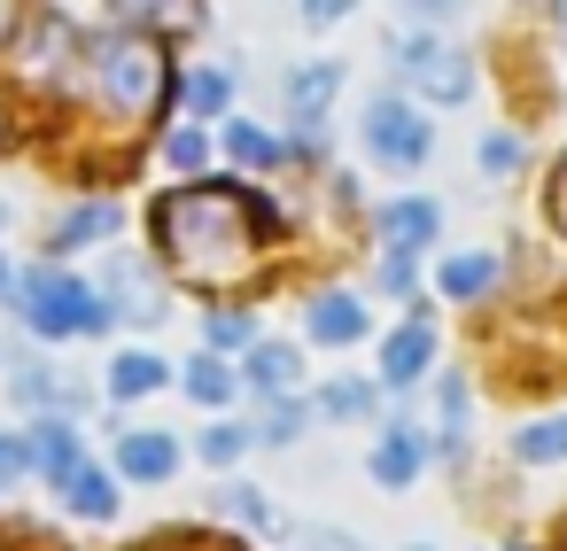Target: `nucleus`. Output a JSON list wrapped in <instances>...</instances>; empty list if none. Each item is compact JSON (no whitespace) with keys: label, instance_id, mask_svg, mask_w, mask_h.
<instances>
[{"label":"nucleus","instance_id":"10","mask_svg":"<svg viewBox=\"0 0 567 551\" xmlns=\"http://www.w3.org/2000/svg\"><path fill=\"white\" fill-rule=\"evenodd\" d=\"M435 226H443V210H435L427 195H404V202H389V210H381V241H389L396 257L427 249V241H435Z\"/></svg>","mask_w":567,"mask_h":551},{"label":"nucleus","instance_id":"36","mask_svg":"<svg viewBox=\"0 0 567 551\" xmlns=\"http://www.w3.org/2000/svg\"><path fill=\"white\" fill-rule=\"evenodd\" d=\"M17 40V0H0V48Z\"/></svg>","mask_w":567,"mask_h":551},{"label":"nucleus","instance_id":"40","mask_svg":"<svg viewBox=\"0 0 567 551\" xmlns=\"http://www.w3.org/2000/svg\"><path fill=\"white\" fill-rule=\"evenodd\" d=\"M0 141H9V117H0Z\"/></svg>","mask_w":567,"mask_h":551},{"label":"nucleus","instance_id":"21","mask_svg":"<svg viewBox=\"0 0 567 551\" xmlns=\"http://www.w3.org/2000/svg\"><path fill=\"white\" fill-rule=\"evenodd\" d=\"M179 94H187V110H195V117H218V110L234 102V79H226L218 63H203V71H187V79H179Z\"/></svg>","mask_w":567,"mask_h":551},{"label":"nucleus","instance_id":"22","mask_svg":"<svg viewBox=\"0 0 567 551\" xmlns=\"http://www.w3.org/2000/svg\"><path fill=\"white\" fill-rule=\"evenodd\" d=\"M373 404H381L373 381H327V388H319V412H327V419H373Z\"/></svg>","mask_w":567,"mask_h":551},{"label":"nucleus","instance_id":"24","mask_svg":"<svg viewBox=\"0 0 567 551\" xmlns=\"http://www.w3.org/2000/svg\"><path fill=\"white\" fill-rule=\"evenodd\" d=\"M203 334H210V350H257V319L249 311H210Z\"/></svg>","mask_w":567,"mask_h":551},{"label":"nucleus","instance_id":"18","mask_svg":"<svg viewBox=\"0 0 567 551\" xmlns=\"http://www.w3.org/2000/svg\"><path fill=\"white\" fill-rule=\"evenodd\" d=\"M63 505H71L79 520H117V481H110L102 466H79V474L63 481Z\"/></svg>","mask_w":567,"mask_h":551},{"label":"nucleus","instance_id":"12","mask_svg":"<svg viewBox=\"0 0 567 551\" xmlns=\"http://www.w3.org/2000/svg\"><path fill=\"white\" fill-rule=\"evenodd\" d=\"M420 466H427V435H420V427H389V435L373 443V481H381V489H412Z\"/></svg>","mask_w":567,"mask_h":551},{"label":"nucleus","instance_id":"29","mask_svg":"<svg viewBox=\"0 0 567 551\" xmlns=\"http://www.w3.org/2000/svg\"><path fill=\"white\" fill-rule=\"evenodd\" d=\"M32 474V435H0V489Z\"/></svg>","mask_w":567,"mask_h":551},{"label":"nucleus","instance_id":"25","mask_svg":"<svg viewBox=\"0 0 567 551\" xmlns=\"http://www.w3.org/2000/svg\"><path fill=\"white\" fill-rule=\"evenodd\" d=\"M528 466H544V458H567V419H536V427H520V443H513Z\"/></svg>","mask_w":567,"mask_h":551},{"label":"nucleus","instance_id":"28","mask_svg":"<svg viewBox=\"0 0 567 551\" xmlns=\"http://www.w3.org/2000/svg\"><path fill=\"white\" fill-rule=\"evenodd\" d=\"M303 419H311V412H303L296 396H272V412H265V427H257V435H265V443H296V427H303Z\"/></svg>","mask_w":567,"mask_h":551},{"label":"nucleus","instance_id":"20","mask_svg":"<svg viewBox=\"0 0 567 551\" xmlns=\"http://www.w3.org/2000/svg\"><path fill=\"white\" fill-rule=\"evenodd\" d=\"M226 156H234L241 171H272V164H280V141H272L265 125H249V117H234V125H226Z\"/></svg>","mask_w":567,"mask_h":551},{"label":"nucleus","instance_id":"30","mask_svg":"<svg viewBox=\"0 0 567 551\" xmlns=\"http://www.w3.org/2000/svg\"><path fill=\"white\" fill-rule=\"evenodd\" d=\"M172 9H187V0H110L117 24H156V17H172Z\"/></svg>","mask_w":567,"mask_h":551},{"label":"nucleus","instance_id":"31","mask_svg":"<svg viewBox=\"0 0 567 551\" xmlns=\"http://www.w3.org/2000/svg\"><path fill=\"white\" fill-rule=\"evenodd\" d=\"M218 505H226L234 520H265V497H257V489H218Z\"/></svg>","mask_w":567,"mask_h":551},{"label":"nucleus","instance_id":"16","mask_svg":"<svg viewBox=\"0 0 567 551\" xmlns=\"http://www.w3.org/2000/svg\"><path fill=\"white\" fill-rule=\"evenodd\" d=\"M179 388H187L195 404H234V396H241V373L226 365V350H203V357H187Z\"/></svg>","mask_w":567,"mask_h":551},{"label":"nucleus","instance_id":"23","mask_svg":"<svg viewBox=\"0 0 567 551\" xmlns=\"http://www.w3.org/2000/svg\"><path fill=\"white\" fill-rule=\"evenodd\" d=\"M164 164H172V171H203V164H210L203 125H172V133H164Z\"/></svg>","mask_w":567,"mask_h":551},{"label":"nucleus","instance_id":"1","mask_svg":"<svg viewBox=\"0 0 567 551\" xmlns=\"http://www.w3.org/2000/svg\"><path fill=\"white\" fill-rule=\"evenodd\" d=\"M265 241H280V210L257 187H179L156 202V249L195 288L241 280Z\"/></svg>","mask_w":567,"mask_h":551},{"label":"nucleus","instance_id":"2","mask_svg":"<svg viewBox=\"0 0 567 551\" xmlns=\"http://www.w3.org/2000/svg\"><path fill=\"white\" fill-rule=\"evenodd\" d=\"M86 79H94L102 110H117V117H156V110L172 102V86H179L164 40H148V32H133V24H117L110 40L86 48Z\"/></svg>","mask_w":567,"mask_h":551},{"label":"nucleus","instance_id":"33","mask_svg":"<svg viewBox=\"0 0 567 551\" xmlns=\"http://www.w3.org/2000/svg\"><path fill=\"white\" fill-rule=\"evenodd\" d=\"M350 9H358V0H303V17H311V24H342Z\"/></svg>","mask_w":567,"mask_h":551},{"label":"nucleus","instance_id":"19","mask_svg":"<svg viewBox=\"0 0 567 551\" xmlns=\"http://www.w3.org/2000/svg\"><path fill=\"white\" fill-rule=\"evenodd\" d=\"M489 288H497V257H489V249H474V257H451V264H443V295H451V303H482Z\"/></svg>","mask_w":567,"mask_h":551},{"label":"nucleus","instance_id":"11","mask_svg":"<svg viewBox=\"0 0 567 551\" xmlns=\"http://www.w3.org/2000/svg\"><path fill=\"white\" fill-rule=\"evenodd\" d=\"M241 381H249L257 396H288V388L303 381V350H296V342H257V350L241 357Z\"/></svg>","mask_w":567,"mask_h":551},{"label":"nucleus","instance_id":"17","mask_svg":"<svg viewBox=\"0 0 567 551\" xmlns=\"http://www.w3.org/2000/svg\"><path fill=\"white\" fill-rule=\"evenodd\" d=\"M334 86H342V71H334V63H303V71L288 79V110H296V125H319V117H327V102H334Z\"/></svg>","mask_w":567,"mask_h":551},{"label":"nucleus","instance_id":"14","mask_svg":"<svg viewBox=\"0 0 567 551\" xmlns=\"http://www.w3.org/2000/svg\"><path fill=\"white\" fill-rule=\"evenodd\" d=\"M32 466L63 489V481L86 466V458H79V427H71V419H40V427H32Z\"/></svg>","mask_w":567,"mask_h":551},{"label":"nucleus","instance_id":"37","mask_svg":"<svg viewBox=\"0 0 567 551\" xmlns=\"http://www.w3.org/2000/svg\"><path fill=\"white\" fill-rule=\"evenodd\" d=\"M311 551H350V543H342L334 528H311Z\"/></svg>","mask_w":567,"mask_h":551},{"label":"nucleus","instance_id":"27","mask_svg":"<svg viewBox=\"0 0 567 551\" xmlns=\"http://www.w3.org/2000/svg\"><path fill=\"white\" fill-rule=\"evenodd\" d=\"M474 164H482L489 179H513V171H520V141H513V133H482Z\"/></svg>","mask_w":567,"mask_h":551},{"label":"nucleus","instance_id":"13","mask_svg":"<svg viewBox=\"0 0 567 551\" xmlns=\"http://www.w3.org/2000/svg\"><path fill=\"white\" fill-rule=\"evenodd\" d=\"M125 218H117V202H79V210H63L55 218V233H48V249L55 257H71V249H94V241H110Z\"/></svg>","mask_w":567,"mask_h":551},{"label":"nucleus","instance_id":"35","mask_svg":"<svg viewBox=\"0 0 567 551\" xmlns=\"http://www.w3.org/2000/svg\"><path fill=\"white\" fill-rule=\"evenodd\" d=\"M551 218H559V233H567V156H559V179H551Z\"/></svg>","mask_w":567,"mask_h":551},{"label":"nucleus","instance_id":"32","mask_svg":"<svg viewBox=\"0 0 567 551\" xmlns=\"http://www.w3.org/2000/svg\"><path fill=\"white\" fill-rule=\"evenodd\" d=\"M381 288H389V295H412V264H404L396 249H389V264H381Z\"/></svg>","mask_w":567,"mask_h":551},{"label":"nucleus","instance_id":"9","mask_svg":"<svg viewBox=\"0 0 567 551\" xmlns=\"http://www.w3.org/2000/svg\"><path fill=\"white\" fill-rule=\"evenodd\" d=\"M117 474L125 481H172L179 474V443L156 435V427H133V435H117Z\"/></svg>","mask_w":567,"mask_h":551},{"label":"nucleus","instance_id":"8","mask_svg":"<svg viewBox=\"0 0 567 551\" xmlns=\"http://www.w3.org/2000/svg\"><path fill=\"white\" fill-rule=\"evenodd\" d=\"M303 334H311L319 350H342V342H358V334H365V295H342V288L311 295V311H303Z\"/></svg>","mask_w":567,"mask_h":551},{"label":"nucleus","instance_id":"6","mask_svg":"<svg viewBox=\"0 0 567 551\" xmlns=\"http://www.w3.org/2000/svg\"><path fill=\"white\" fill-rule=\"evenodd\" d=\"M102 288H110V311L125 319V326H156L164 319V288H156V272L141 264V257H110V272H102Z\"/></svg>","mask_w":567,"mask_h":551},{"label":"nucleus","instance_id":"3","mask_svg":"<svg viewBox=\"0 0 567 551\" xmlns=\"http://www.w3.org/2000/svg\"><path fill=\"white\" fill-rule=\"evenodd\" d=\"M17 303H24V326L40 334V342H71V334H110V303L79 280V272H63L55 257L48 264H32L24 280H17Z\"/></svg>","mask_w":567,"mask_h":551},{"label":"nucleus","instance_id":"39","mask_svg":"<svg viewBox=\"0 0 567 551\" xmlns=\"http://www.w3.org/2000/svg\"><path fill=\"white\" fill-rule=\"evenodd\" d=\"M0 226H9V202H0Z\"/></svg>","mask_w":567,"mask_h":551},{"label":"nucleus","instance_id":"15","mask_svg":"<svg viewBox=\"0 0 567 551\" xmlns=\"http://www.w3.org/2000/svg\"><path fill=\"white\" fill-rule=\"evenodd\" d=\"M102 381H110V396H117V404H133V396H156V388L172 381V365H164V357H148V350H117Z\"/></svg>","mask_w":567,"mask_h":551},{"label":"nucleus","instance_id":"41","mask_svg":"<svg viewBox=\"0 0 567 551\" xmlns=\"http://www.w3.org/2000/svg\"><path fill=\"white\" fill-rule=\"evenodd\" d=\"M412 551H427V543H412Z\"/></svg>","mask_w":567,"mask_h":551},{"label":"nucleus","instance_id":"38","mask_svg":"<svg viewBox=\"0 0 567 551\" xmlns=\"http://www.w3.org/2000/svg\"><path fill=\"white\" fill-rule=\"evenodd\" d=\"M9 288H17V280H9V257H0V295H9Z\"/></svg>","mask_w":567,"mask_h":551},{"label":"nucleus","instance_id":"26","mask_svg":"<svg viewBox=\"0 0 567 551\" xmlns=\"http://www.w3.org/2000/svg\"><path fill=\"white\" fill-rule=\"evenodd\" d=\"M249 443H265V435H257V427H234V419H218V427L203 435V458H210V466H234Z\"/></svg>","mask_w":567,"mask_h":551},{"label":"nucleus","instance_id":"5","mask_svg":"<svg viewBox=\"0 0 567 551\" xmlns=\"http://www.w3.org/2000/svg\"><path fill=\"white\" fill-rule=\"evenodd\" d=\"M427 148H435V133H427V117H420L404 94L365 102V156H373V164H389V171H420Z\"/></svg>","mask_w":567,"mask_h":551},{"label":"nucleus","instance_id":"4","mask_svg":"<svg viewBox=\"0 0 567 551\" xmlns=\"http://www.w3.org/2000/svg\"><path fill=\"white\" fill-rule=\"evenodd\" d=\"M396 79H404L420 102H435V110H451V102L474 94V63H466L458 48L427 40V32H404V40H396Z\"/></svg>","mask_w":567,"mask_h":551},{"label":"nucleus","instance_id":"34","mask_svg":"<svg viewBox=\"0 0 567 551\" xmlns=\"http://www.w3.org/2000/svg\"><path fill=\"white\" fill-rule=\"evenodd\" d=\"M396 9H404V17H420V24H435V17H451V9H458V0H396Z\"/></svg>","mask_w":567,"mask_h":551},{"label":"nucleus","instance_id":"7","mask_svg":"<svg viewBox=\"0 0 567 551\" xmlns=\"http://www.w3.org/2000/svg\"><path fill=\"white\" fill-rule=\"evenodd\" d=\"M427 365H435V326H427V311H412L381 342V388H412V381H427Z\"/></svg>","mask_w":567,"mask_h":551}]
</instances>
